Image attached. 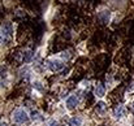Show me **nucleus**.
Instances as JSON below:
<instances>
[{
    "label": "nucleus",
    "instance_id": "obj_1",
    "mask_svg": "<svg viewBox=\"0 0 134 126\" xmlns=\"http://www.w3.org/2000/svg\"><path fill=\"white\" fill-rule=\"evenodd\" d=\"M12 39V25L10 24H3L1 26V43L7 44Z\"/></svg>",
    "mask_w": 134,
    "mask_h": 126
},
{
    "label": "nucleus",
    "instance_id": "obj_2",
    "mask_svg": "<svg viewBox=\"0 0 134 126\" xmlns=\"http://www.w3.org/2000/svg\"><path fill=\"white\" fill-rule=\"evenodd\" d=\"M13 121L17 124H25L29 121V116L24 109H16L13 112Z\"/></svg>",
    "mask_w": 134,
    "mask_h": 126
},
{
    "label": "nucleus",
    "instance_id": "obj_3",
    "mask_svg": "<svg viewBox=\"0 0 134 126\" xmlns=\"http://www.w3.org/2000/svg\"><path fill=\"white\" fill-rule=\"evenodd\" d=\"M47 66L52 72H60L64 68V64L60 60H49V61H47Z\"/></svg>",
    "mask_w": 134,
    "mask_h": 126
},
{
    "label": "nucleus",
    "instance_id": "obj_4",
    "mask_svg": "<svg viewBox=\"0 0 134 126\" xmlns=\"http://www.w3.org/2000/svg\"><path fill=\"white\" fill-rule=\"evenodd\" d=\"M78 105V98L76 95H72L66 99V108L68 109H74Z\"/></svg>",
    "mask_w": 134,
    "mask_h": 126
},
{
    "label": "nucleus",
    "instance_id": "obj_5",
    "mask_svg": "<svg viewBox=\"0 0 134 126\" xmlns=\"http://www.w3.org/2000/svg\"><path fill=\"white\" fill-rule=\"evenodd\" d=\"M95 95H96L98 98H103V96L105 95V87L102 83L96 84V87H95Z\"/></svg>",
    "mask_w": 134,
    "mask_h": 126
},
{
    "label": "nucleus",
    "instance_id": "obj_6",
    "mask_svg": "<svg viewBox=\"0 0 134 126\" xmlns=\"http://www.w3.org/2000/svg\"><path fill=\"white\" fill-rule=\"evenodd\" d=\"M124 114H125L124 107L122 105H117L115 108V116H116V118H121V117H124Z\"/></svg>",
    "mask_w": 134,
    "mask_h": 126
},
{
    "label": "nucleus",
    "instance_id": "obj_7",
    "mask_svg": "<svg viewBox=\"0 0 134 126\" xmlns=\"http://www.w3.org/2000/svg\"><path fill=\"white\" fill-rule=\"evenodd\" d=\"M82 124V120L80 117H73L69 120V126H81Z\"/></svg>",
    "mask_w": 134,
    "mask_h": 126
},
{
    "label": "nucleus",
    "instance_id": "obj_8",
    "mask_svg": "<svg viewBox=\"0 0 134 126\" xmlns=\"http://www.w3.org/2000/svg\"><path fill=\"white\" fill-rule=\"evenodd\" d=\"M33 56H34L33 51H25V53H24V61H25V62H29V61H31Z\"/></svg>",
    "mask_w": 134,
    "mask_h": 126
},
{
    "label": "nucleus",
    "instance_id": "obj_9",
    "mask_svg": "<svg viewBox=\"0 0 134 126\" xmlns=\"http://www.w3.org/2000/svg\"><path fill=\"white\" fill-rule=\"evenodd\" d=\"M31 118H33L34 121H41V120H42L39 112H37V111H33V112H31Z\"/></svg>",
    "mask_w": 134,
    "mask_h": 126
},
{
    "label": "nucleus",
    "instance_id": "obj_10",
    "mask_svg": "<svg viewBox=\"0 0 134 126\" xmlns=\"http://www.w3.org/2000/svg\"><path fill=\"white\" fill-rule=\"evenodd\" d=\"M98 108H99V111H104L105 109V104L103 101H100V103H98Z\"/></svg>",
    "mask_w": 134,
    "mask_h": 126
},
{
    "label": "nucleus",
    "instance_id": "obj_11",
    "mask_svg": "<svg viewBox=\"0 0 134 126\" xmlns=\"http://www.w3.org/2000/svg\"><path fill=\"white\" fill-rule=\"evenodd\" d=\"M47 126H59V124H57V121L52 120V121H49V122L47 124Z\"/></svg>",
    "mask_w": 134,
    "mask_h": 126
},
{
    "label": "nucleus",
    "instance_id": "obj_12",
    "mask_svg": "<svg viewBox=\"0 0 134 126\" xmlns=\"http://www.w3.org/2000/svg\"><path fill=\"white\" fill-rule=\"evenodd\" d=\"M34 87H37V88H38L39 91H42V90H43V88L41 87V83H35V84H34Z\"/></svg>",
    "mask_w": 134,
    "mask_h": 126
},
{
    "label": "nucleus",
    "instance_id": "obj_13",
    "mask_svg": "<svg viewBox=\"0 0 134 126\" xmlns=\"http://www.w3.org/2000/svg\"><path fill=\"white\" fill-rule=\"evenodd\" d=\"M1 126H8V125H7L5 122H1Z\"/></svg>",
    "mask_w": 134,
    "mask_h": 126
},
{
    "label": "nucleus",
    "instance_id": "obj_14",
    "mask_svg": "<svg viewBox=\"0 0 134 126\" xmlns=\"http://www.w3.org/2000/svg\"><path fill=\"white\" fill-rule=\"evenodd\" d=\"M133 108H134V103H133Z\"/></svg>",
    "mask_w": 134,
    "mask_h": 126
}]
</instances>
